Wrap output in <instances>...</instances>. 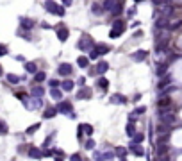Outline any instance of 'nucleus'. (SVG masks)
I'll return each instance as SVG.
<instances>
[{
	"mask_svg": "<svg viewBox=\"0 0 182 161\" xmlns=\"http://www.w3.org/2000/svg\"><path fill=\"white\" fill-rule=\"evenodd\" d=\"M45 7H46V11L48 13H52V15H57V16H64V5H57L54 0H46L45 2Z\"/></svg>",
	"mask_w": 182,
	"mask_h": 161,
	"instance_id": "1",
	"label": "nucleus"
},
{
	"mask_svg": "<svg viewBox=\"0 0 182 161\" xmlns=\"http://www.w3.org/2000/svg\"><path fill=\"white\" fill-rule=\"evenodd\" d=\"M125 32V21L123 20H114L113 21V29L109 32V38H118Z\"/></svg>",
	"mask_w": 182,
	"mask_h": 161,
	"instance_id": "2",
	"label": "nucleus"
},
{
	"mask_svg": "<svg viewBox=\"0 0 182 161\" xmlns=\"http://www.w3.org/2000/svg\"><path fill=\"white\" fill-rule=\"evenodd\" d=\"M77 47H79L81 50L86 52V50H91V48L95 47V43H93V40H91V36H88V34H86V36H82L81 40H79Z\"/></svg>",
	"mask_w": 182,
	"mask_h": 161,
	"instance_id": "3",
	"label": "nucleus"
},
{
	"mask_svg": "<svg viewBox=\"0 0 182 161\" xmlns=\"http://www.w3.org/2000/svg\"><path fill=\"white\" fill-rule=\"evenodd\" d=\"M159 117H161V120L164 122V123H173V122H175V113L166 111V109H161V111H159Z\"/></svg>",
	"mask_w": 182,
	"mask_h": 161,
	"instance_id": "4",
	"label": "nucleus"
},
{
	"mask_svg": "<svg viewBox=\"0 0 182 161\" xmlns=\"http://www.w3.org/2000/svg\"><path fill=\"white\" fill-rule=\"evenodd\" d=\"M72 109H73V106H72V102H68V100H59V104H57V111L59 113L68 115V113H72Z\"/></svg>",
	"mask_w": 182,
	"mask_h": 161,
	"instance_id": "5",
	"label": "nucleus"
},
{
	"mask_svg": "<svg viewBox=\"0 0 182 161\" xmlns=\"http://www.w3.org/2000/svg\"><path fill=\"white\" fill-rule=\"evenodd\" d=\"M168 143L166 141H159L157 143V152H159V159H166V156H168Z\"/></svg>",
	"mask_w": 182,
	"mask_h": 161,
	"instance_id": "6",
	"label": "nucleus"
},
{
	"mask_svg": "<svg viewBox=\"0 0 182 161\" xmlns=\"http://www.w3.org/2000/svg\"><path fill=\"white\" fill-rule=\"evenodd\" d=\"M68 36H70V31H68V27H64V25H59V27H57V38H59V41H66V40H68Z\"/></svg>",
	"mask_w": 182,
	"mask_h": 161,
	"instance_id": "7",
	"label": "nucleus"
},
{
	"mask_svg": "<svg viewBox=\"0 0 182 161\" xmlns=\"http://www.w3.org/2000/svg\"><path fill=\"white\" fill-rule=\"evenodd\" d=\"M129 149H130V150H132V154H134V156H138V158H141L143 154H145L143 147H141V145H138V143H134V141L129 145Z\"/></svg>",
	"mask_w": 182,
	"mask_h": 161,
	"instance_id": "8",
	"label": "nucleus"
},
{
	"mask_svg": "<svg viewBox=\"0 0 182 161\" xmlns=\"http://www.w3.org/2000/svg\"><path fill=\"white\" fill-rule=\"evenodd\" d=\"M57 72H59V75H62V77H68L72 74V64H68V63L61 64L59 68H57Z\"/></svg>",
	"mask_w": 182,
	"mask_h": 161,
	"instance_id": "9",
	"label": "nucleus"
},
{
	"mask_svg": "<svg viewBox=\"0 0 182 161\" xmlns=\"http://www.w3.org/2000/svg\"><path fill=\"white\" fill-rule=\"evenodd\" d=\"M97 52H98V56H104V54H107V52H111V48H109V45H105V43H97L95 47H93Z\"/></svg>",
	"mask_w": 182,
	"mask_h": 161,
	"instance_id": "10",
	"label": "nucleus"
},
{
	"mask_svg": "<svg viewBox=\"0 0 182 161\" xmlns=\"http://www.w3.org/2000/svg\"><path fill=\"white\" fill-rule=\"evenodd\" d=\"M77 99H91V88L81 86V91L77 93Z\"/></svg>",
	"mask_w": 182,
	"mask_h": 161,
	"instance_id": "11",
	"label": "nucleus"
},
{
	"mask_svg": "<svg viewBox=\"0 0 182 161\" xmlns=\"http://www.w3.org/2000/svg\"><path fill=\"white\" fill-rule=\"evenodd\" d=\"M166 21H168V16H166V15H159V16L155 18V27H157V29L166 27Z\"/></svg>",
	"mask_w": 182,
	"mask_h": 161,
	"instance_id": "12",
	"label": "nucleus"
},
{
	"mask_svg": "<svg viewBox=\"0 0 182 161\" xmlns=\"http://www.w3.org/2000/svg\"><path fill=\"white\" fill-rule=\"evenodd\" d=\"M107 70H109V64H107L105 61H100V63L97 64V74H98V75H102V74H105Z\"/></svg>",
	"mask_w": 182,
	"mask_h": 161,
	"instance_id": "13",
	"label": "nucleus"
},
{
	"mask_svg": "<svg viewBox=\"0 0 182 161\" xmlns=\"http://www.w3.org/2000/svg\"><path fill=\"white\" fill-rule=\"evenodd\" d=\"M146 56H148V52H146V50H138L136 54H132V59H134V61H143Z\"/></svg>",
	"mask_w": 182,
	"mask_h": 161,
	"instance_id": "14",
	"label": "nucleus"
},
{
	"mask_svg": "<svg viewBox=\"0 0 182 161\" xmlns=\"http://www.w3.org/2000/svg\"><path fill=\"white\" fill-rule=\"evenodd\" d=\"M57 113H59V111H57V107L46 109V111H43V118H54V117H56Z\"/></svg>",
	"mask_w": 182,
	"mask_h": 161,
	"instance_id": "15",
	"label": "nucleus"
},
{
	"mask_svg": "<svg viewBox=\"0 0 182 161\" xmlns=\"http://www.w3.org/2000/svg\"><path fill=\"white\" fill-rule=\"evenodd\" d=\"M29 156H30V158H34V159H40V158H43L41 150H40V149H36V147H32V149L29 150Z\"/></svg>",
	"mask_w": 182,
	"mask_h": 161,
	"instance_id": "16",
	"label": "nucleus"
},
{
	"mask_svg": "<svg viewBox=\"0 0 182 161\" xmlns=\"http://www.w3.org/2000/svg\"><path fill=\"white\" fill-rule=\"evenodd\" d=\"M91 13H93V15H98V16H100L102 13H104V5H100V4H97V2H95V4L91 5Z\"/></svg>",
	"mask_w": 182,
	"mask_h": 161,
	"instance_id": "17",
	"label": "nucleus"
},
{
	"mask_svg": "<svg viewBox=\"0 0 182 161\" xmlns=\"http://www.w3.org/2000/svg\"><path fill=\"white\" fill-rule=\"evenodd\" d=\"M157 106H159V109H164V107H168V106H170V97H168V95H164L162 99H159Z\"/></svg>",
	"mask_w": 182,
	"mask_h": 161,
	"instance_id": "18",
	"label": "nucleus"
},
{
	"mask_svg": "<svg viewBox=\"0 0 182 161\" xmlns=\"http://www.w3.org/2000/svg\"><path fill=\"white\" fill-rule=\"evenodd\" d=\"M50 95H52V99H54V100H62V91L57 90V88H52Z\"/></svg>",
	"mask_w": 182,
	"mask_h": 161,
	"instance_id": "19",
	"label": "nucleus"
},
{
	"mask_svg": "<svg viewBox=\"0 0 182 161\" xmlns=\"http://www.w3.org/2000/svg\"><path fill=\"white\" fill-rule=\"evenodd\" d=\"M104 11H113L114 9V5H116V2L114 0H104Z\"/></svg>",
	"mask_w": 182,
	"mask_h": 161,
	"instance_id": "20",
	"label": "nucleus"
},
{
	"mask_svg": "<svg viewBox=\"0 0 182 161\" xmlns=\"http://www.w3.org/2000/svg\"><path fill=\"white\" fill-rule=\"evenodd\" d=\"M30 93H32V97H41V95L45 93V90H43V86H41V84H38V86H34V88H32V91H30Z\"/></svg>",
	"mask_w": 182,
	"mask_h": 161,
	"instance_id": "21",
	"label": "nucleus"
},
{
	"mask_svg": "<svg viewBox=\"0 0 182 161\" xmlns=\"http://www.w3.org/2000/svg\"><path fill=\"white\" fill-rule=\"evenodd\" d=\"M111 102H113V104H125L127 99H125L123 95H118V93H116V95H113V97H111Z\"/></svg>",
	"mask_w": 182,
	"mask_h": 161,
	"instance_id": "22",
	"label": "nucleus"
},
{
	"mask_svg": "<svg viewBox=\"0 0 182 161\" xmlns=\"http://www.w3.org/2000/svg\"><path fill=\"white\" fill-rule=\"evenodd\" d=\"M61 86H62V90H64V91H72V90H73V86H75V82H73V80H62V84H61Z\"/></svg>",
	"mask_w": 182,
	"mask_h": 161,
	"instance_id": "23",
	"label": "nucleus"
},
{
	"mask_svg": "<svg viewBox=\"0 0 182 161\" xmlns=\"http://www.w3.org/2000/svg\"><path fill=\"white\" fill-rule=\"evenodd\" d=\"M5 79H7L9 84H18V82H20V77H18V75H14V74H7V75H5Z\"/></svg>",
	"mask_w": 182,
	"mask_h": 161,
	"instance_id": "24",
	"label": "nucleus"
},
{
	"mask_svg": "<svg viewBox=\"0 0 182 161\" xmlns=\"http://www.w3.org/2000/svg\"><path fill=\"white\" fill-rule=\"evenodd\" d=\"M77 64H79L81 68H88V64H89V58H86V56H81V58L77 59Z\"/></svg>",
	"mask_w": 182,
	"mask_h": 161,
	"instance_id": "25",
	"label": "nucleus"
},
{
	"mask_svg": "<svg viewBox=\"0 0 182 161\" xmlns=\"http://www.w3.org/2000/svg\"><path fill=\"white\" fill-rule=\"evenodd\" d=\"M45 79H46V74H45V72H36V74H34V80H36L38 84H41Z\"/></svg>",
	"mask_w": 182,
	"mask_h": 161,
	"instance_id": "26",
	"label": "nucleus"
},
{
	"mask_svg": "<svg viewBox=\"0 0 182 161\" xmlns=\"http://www.w3.org/2000/svg\"><path fill=\"white\" fill-rule=\"evenodd\" d=\"M21 27H23V29H32V27H34V21L32 20H29V18H21Z\"/></svg>",
	"mask_w": 182,
	"mask_h": 161,
	"instance_id": "27",
	"label": "nucleus"
},
{
	"mask_svg": "<svg viewBox=\"0 0 182 161\" xmlns=\"http://www.w3.org/2000/svg\"><path fill=\"white\" fill-rule=\"evenodd\" d=\"M25 70H27L29 74H36V72H38V66H36V63H27V64H25Z\"/></svg>",
	"mask_w": 182,
	"mask_h": 161,
	"instance_id": "28",
	"label": "nucleus"
},
{
	"mask_svg": "<svg viewBox=\"0 0 182 161\" xmlns=\"http://www.w3.org/2000/svg\"><path fill=\"white\" fill-rule=\"evenodd\" d=\"M168 84H171V77H170V75H166V77H162V80L161 82H159V84H157V86H159V88H166V86H168Z\"/></svg>",
	"mask_w": 182,
	"mask_h": 161,
	"instance_id": "29",
	"label": "nucleus"
},
{
	"mask_svg": "<svg viewBox=\"0 0 182 161\" xmlns=\"http://www.w3.org/2000/svg\"><path fill=\"white\" fill-rule=\"evenodd\" d=\"M111 13H113V16H120L121 13H123V5H121V4H116L114 9H113Z\"/></svg>",
	"mask_w": 182,
	"mask_h": 161,
	"instance_id": "30",
	"label": "nucleus"
},
{
	"mask_svg": "<svg viewBox=\"0 0 182 161\" xmlns=\"http://www.w3.org/2000/svg\"><path fill=\"white\" fill-rule=\"evenodd\" d=\"M127 134H129L130 138H132V136L136 134V127H134V122H130V123L127 125Z\"/></svg>",
	"mask_w": 182,
	"mask_h": 161,
	"instance_id": "31",
	"label": "nucleus"
},
{
	"mask_svg": "<svg viewBox=\"0 0 182 161\" xmlns=\"http://www.w3.org/2000/svg\"><path fill=\"white\" fill-rule=\"evenodd\" d=\"M97 84H98V86H100L102 90H107V86H109V80L105 79V77H100V79H98V82H97Z\"/></svg>",
	"mask_w": 182,
	"mask_h": 161,
	"instance_id": "32",
	"label": "nucleus"
},
{
	"mask_svg": "<svg viewBox=\"0 0 182 161\" xmlns=\"http://www.w3.org/2000/svg\"><path fill=\"white\" fill-rule=\"evenodd\" d=\"M116 156L123 159V158L127 156V149H125V147H118V149H116Z\"/></svg>",
	"mask_w": 182,
	"mask_h": 161,
	"instance_id": "33",
	"label": "nucleus"
},
{
	"mask_svg": "<svg viewBox=\"0 0 182 161\" xmlns=\"http://www.w3.org/2000/svg\"><path fill=\"white\" fill-rule=\"evenodd\" d=\"M143 140H145V136H143L141 133H136V134L132 136V141H134V143H141Z\"/></svg>",
	"mask_w": 182,
	"mask_h": 161,
	"instance_id": "34",
	"label": "nucleus"
},
{
	"mask_svg": "<svg viewBox=\"0 0 182 161\" xmlns=\"http://www.w3.org/2000/svg\"><path fill=\"white\" fill-rule=\"evenodd\" d=\"M166 70H168V68H166V64H159V66H157V70H155V74H157V75H164V74H166Z\"/></svg>",
	"mask_w": 182,
	"mask_h": 161,
	"instance_id": "35",
	"label": "nucleus"
},
{
	"mask_svg": "<svg viewBox=\"0 0 182 161\" xmlns=\"http://www.w3.org/2000/svg\"><path fill=\"white\" fill-rule=\"evenodd\" d=\"M82 127H84V133H86L88 136H91V134H93V127H91V125H88V123H82Z\"/></svg>",
	"mask_w": 182,
	"mask_h": 161,
	"instance_id": "36",
	"label": "nucleus"
},
{
	"mask_svg": "<svg viewBox=\"0 0 182 161\" xmlns=\"http://www.w3.org/2000/svg\"><path fill=\"white\" fill-rule=\"evenodd\" d=\"M82 134H84V127H82V123H81V125L77 127V138H79L81 143H82V140H84V138H82Z\"/></svg>",
	"mask_w": 182,
	"mask_h": 161,
	"instance_id": "37",
	"label": "nucleus"
},
{
	"mask_svg": "<svg viewBox=\"0 0 182 161\" xmlns=\"http://www.w3.org/2000/svg\"><path fill=\"white\" fill-rule=\"evenodd\" d=\"M40 125H41V123H34V125H30V127L27 129V134H32V133H36V131L40 129Z\"/></svg>",
	"mask_w": 182,
	"mask_h": 161,
	"instance_id": "38",
	"label": "nucleus"
},
{
	"mask_svg": "<svg viewBox=\"0 0 182 161\" xmlns=\"http://www.w3.org/2000/svg\"><path fill=\"white\" fill-rule=\"evenodd\" d=\"M84 147H86L88 150H91V149L95 147V140H93V138H89V140H88L86 143H84Z\"/></svg>",
	"mask_w": 182,
	"mask_h": 161,
	"instance_id": "39",
	"label": "nucleus"
},
{
	"mask_svg": "<svg viewBox=\"0 0 182 161\" xmlns=\"http://www.w3.org/2000/svg\"><path fill=\"white\" fill-rule=\"evenodd\" d=\"M5 133H7V123L0 120V134H5Z\"/></svg>",
	"mask_w": 182,
	"mask_h": 161,
	"instance_id": "40",
	"label": "nucleus"
},
{
	"mask_svg": "<svg viewBox=\"0 0 182 161\" xmlns=\"http://www.w3.org/2000/svg\"><path fill=\"white\" fill-rule=\"evenodd\" d=\"M88 58H89V61L97 59V58H98V52H97V50H95V48H91V54H89V56H88Z\"/></svg>",
	"mask_w": 182,
	"mask_h": 161,
	"instance_id": "41",
	"label": "nucleus"
},
{
	"mask_svg": "<svg viewBox=\"0 0 182 161\" xmlns=\"http://www.w3.org/2000/svg\"><path fill=\"white\" fill-rule=\"evenodd\" d=\"M180 25H182V21L177 20V21H173V23H171V27H170V29H171V31H175V29H179Z\"/></svg>",
	"mask_w": 182,
	"mask_h": 161,
	"instance_id": "42",
	"label": "nucleus"
},
{
	"mask_svg": "<svg viewBox=\"0 0 182 161\" xmlns=\"http://www.w3.org/2000/svg\"><path fill=\"white\" fill-rule=\"evenodd\" d=\"M16 95V99H20V100H27V95L23 93V91H18V93H14Z\"/></svg>",
	"mask_w": 182,
	"mask_h": 161,
	"instance_id": "43",
	"label": "nucleus"
},
{
	"mask_svg": "<svg viewBox=\"0 0 182 161\" xmlns=\"http://www.w3.org/2000/svg\"><path fill=\"white\" fill-rule=\"evenodd\" d=\"M145 111H146V107H145V106H139V107H136V115H143Z\"/></svg>",
	"mask_w": 182,
	"mask_h": 161,
	"instance_id": "44",
	"label": "nucleus"
},
{
	"mask_svg": "<svg viewBox=\"0 0 182 161\" xmlns=\"http://www.w3.org/2000/svg\"><path fill=\"white\" fill-rule=\"evenodd\" d=\"M48 84H50V88H57V86H59V80L52 79V80H48Z\"/></svg>",
	"mask_w": 182,
	"mask_h": 161,
	"instance_id": "45",
	"label": "nucleus"
},
{
	"mask_svg": "<svg viewBox=\"0 0 182 161\" xmlns=\"http://www.w3.org/2000/svg\"><path fill=\"white\" fill-rule=\"evenodd\" d=\"M7 54V47L5 45H0V56H5Z\"/></svg>",
	"mask_w": 182,
	"mask_h": 161,
	"instance_id": "46",
	"label": "nucleus"
},
{
	"mask_svg": "<svg viewBox=\"0 0 182 161\" xmlns=\"http://www.w3.org/2000/svg\"><path fill=\"white\" fill-rule=\"evenodd\" d=\"M77 84L79 86H86V77H81V79L77 80Z\"/></svg>",
	"mask_w": 182,
	"mask_h": 161,
	"instance_id": "47",
	"label": "nucleus"
},
{
	"mask_svg": "<svg viewBox=\"0 0 182 161\" xmlns=\"http://www.w3.org/2000/svg\"><path fill=\"white\" fill-rule=\"evenodd\" d=\"M50 143H52V136H48V138H46V140H45V147H48V145H50Z\"/></svg>",
	"mask_w": 182,
	"mask_h": 161,
	"instance_id": "48",
	"label": "nucleus"
},
{
	"mask_svg": "<svg viewBox=\"0 0 182 161\" xmlns=\"http://www.w3.org/2000/svg\"><path fill=\"white\" fill-rule=\"evenodd\" d=\"M56 156H57V158H64V154H62V150H56Z\"/></svg>",
	"mask_w": 182,
	"mask_h": 161,
	"instance_id": "49",
	"label": "nucleus"
},
{
	"mask_svg": "<svg viewBox=\"0 0 182 161\" xmlns=\"http://www.w3.org/2000/svg\"><path fill=\"white\" fill-rule=\"evenodd\" d=\"M73 0H62V5H72Z\"/></svg>",
	"mask_w": 182,
	"mask_h": 161,
	"instance_id": "50",
	"label": "nucleus"
},
{
	"mask_svg": "<svg viewBox=\"0 0 182 161\" xmlns=\"http://www.w3.org/2000/svg\"><path fill=\"white\" fill-rule=\"evenodd\" d=\"M141 36H143V32H141V31H138V32H134V38H141Z\"/></svg>",
	"mask_w": 182,
	"mask_h": 161,
	"instance_id": "51",
	"label": "nucleus"
},
{
	"mask_svg": "<svg viewBox=\"0 0 182 161\" xmlns=\"http://www.w3.org/2000/svg\"><path fill=\"white\" fill-rule=\"evenodd\" d=\"M0 75H2V66H0Z\"/></svg>",
	"mask_w": 182,
	"mask_h": 161,
	"instance_id": "52",
	"label": "nucleus"
},
{
	"mask_svg": "<svg viewBox=\"0 0 182 161\" xmlns=\"http://www.w3.org/2000/svg\"><path fill=\"white\" fill-rule=\"evenodd\" d=\"M161 2H168V0H161Z\"/></svg>",
	"mask_w": 182,
	"mask_h": 161,
	"instance_id": "53",
	"label": "nucleus"
}]
</instances>
